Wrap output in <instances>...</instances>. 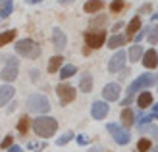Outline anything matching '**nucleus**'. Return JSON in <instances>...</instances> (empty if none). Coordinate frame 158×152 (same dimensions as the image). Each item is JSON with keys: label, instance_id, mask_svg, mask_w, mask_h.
Returning <instances> with one entry per match:
<instances>
[{"label": "nucleus", "instance_id": "obj_1", "mask_svg": "<svg viewBox=\"0 0 158 152\" xmlns=\"http://www.w3.org/2000/svg\"><path fill=\"white\" fill-rule=\"evenodd\" d=\"M154 83H158V77H154L152 73H143V75H139V77L135 79V81H133V83L129 85V89H127V98H125V100L122 102V108L129 106L131 100H133V97L137 94V91L148 89V87H152Z\"/></svg>", "mask_w": 158, "mask_h": 152}, {"label": "nucleus", "instance_id": "obj_2", "mask_svg": "<svg viewBox=\"0 0 158 152\" xmlns=\"http://www.w3.org/2000/svg\"><path fill=\"white\" fill-rule=\"evenodd\" d=\"M58 129V121L54 117H46V116H39L35 121H33V131L43 139H48L52 137Z\"/></svg>", "mask_w": 158, "mask_h": 152}, {"label": "nucleus", "instance_id": "obj_3", "mask_svg": "<svg viewBox=\"0 0 158 152\" xmlns=\"http://www.w3.org/2000/svg\"><path fill=\"white\" fill-rule=\"evenodd\" d=\"M14 48L19 56H25V58H39V56H41L39 44L35 41H31V39H21V41L15 43Z\"/></svg>", "mask_w": 158, "mask_h": 152}, {"label": "nucleus", "instance_id": "obj_4", "mask_svg": "<svg viewBox=\"0 0 158 152\" xmlns=\"http://www.w3.org/2000/svg\"><path fill=\"white\" fill-rule=\"evenodd\" d=\"M27 108L35 114H43V112H48L50 110V102L44 94H31L27 98Z\"/></svg>", "mask_w": 158, "mask_h": 152}, {"label": "nucleus", "instance_id": "obj_5", "mask_svg": "<svg viewBox=\"0 0 158 152\" xmlns=\"http://www.w3.org/2000/svg\"><path fill=\"white\" fill-rule=\"evenodd\" d=\"M106 129H108V133L112 135V139L118 142V145H127L129 139H131L129 131L123 129V125H120V123H108Z\"/></svg>", "mask_w": 158, "mask_h": 152}, {"label": "nucleus", "instance_id": "obj_6", "mask_svg": "<svg viewBox=\"0 0 158 152\" xmlns=\"http://www.w3.org/2000/svg\"><path fill=\"white\" fill-rule=\"evenodd\" d=\"M85 43H87L89 48H100V46H104V43H106V33L102 29L87 31L85 33Z\"/></svg>", "mask_w": 158, "mask_h": 152}, {"label": "nucleus", "instance_id": "obj_7", "mask_svg": "<svg viewBox=\"0 0 158 152\" xmlns=\"http://www.w3.org/2000/svg\"><path fill=\"white\" fill-rule=\"evenodd\" d=\"M18 71H19L18 60H15V58H8V60H6L4 69L0 71V77H2L4 81H14V79L18 77Z\"/></svg>", "mask_w": 158, "mask_h": 152}, {"label": "nucleus", "instance_id": "obj_8", "mask_svg": "<svg viewBox=\"0 0 158 152\" xmlns=\"http://www.w3.org/2000/svg\"><path fill=\"white\" fill-rule=\"evenodd\" d=\"M56 92H58L60 104H69V102H73V98H75V89L72 85H58Z\"/></svg>", "mask_w": 158, "mask_h": 152}, {"label": "nucleus", "instance_id": "obj_9", "mask_svg": "<svg viewBox=\"0 0 158 152\" xmlns=\"http://www.w3.org/2000/svg\"><path fill=\"white\" fill-rule=\"evenodd\" d=\"M125 52L122 50V52H116L112 58L108 60V71L110 73H116V71H120V69H123V64H125Z\"/></svg>", "mask_w": 158, "mask_h": 152}, {"label": "nucleus", "instance_id": "obj_10", "mask_svg": "<svg viewBox=\"0 0 158 152\" xmlns=\"http://www.w3.org/2000/svg\"><path fill=\"white\" fill-rule=\"evenodd\" d=\"M102 97H104L108 102H114L120 98V85L118 83H108L104 89H102Z\"/></svg>", "mask_w": 158, "mask_h": 152}, {"label": "nucleus", "instance_id": "obj_11", "mask_svg": "<svg viewBox=\"0 0 158 152\" xmlns=\"http://www.w3.org/2000/svg\"><path fill=\"white\" fill-rule=\"evenodd\" d=\"M52 43H54V48H56L58 52H62L66 48V44H68V39H66V35H64V31L62 29H54L52 31Z\"/></svg>", "mask_w": 158, "mask_h": 152}, {"label": "nucleus", "instance_id": "obj_12", "mask_svg": "<svg viewBox=\"0 0 158 152\" xmlns=\"http://www.w3.org/2000/svg\"><path fill=\"white\" fill-rule=\"evenodd\" d=\"M108 104L106 102H94L93 104V108H91V114H93V117L94 119H104L106 116H108Z\"/></svg>", "mask_w": 158, "mask_h": 152}, {"label": "nucleus", "instance_id": "obj_13", "mask_svg": "<svg viewBox=\"0 0 158 152\" xmlns=\"http://www.w3.org/2000/svg\"><path fill=\"white\" fill-rule=\"evenodd\" d=\"M143 66L148 68V69H154L158 66V52H154V48L152 50H147L143 54Z\"/></svg>", "mask_w": 158, "mask_h": 152}, {"label": "nucleus", "instance_id": "obj_14", "mask_svg": "<svg viewBox=\"0 0 158 152\" xmlns=\"http://www.w3.org/2000/svg\"><path fill=\"white\" fill-rule=\"evenodd\" d=\"M79 89H81V92H91L93 91V75L89 71H85L81 75V79H79Z\"/></svg>", "mask_w": 158, "mask_h": 152}, {"label": "nucleus", "instance_id": "obj_15", "mask_svg": "<svg viewBox=\"0 0 158 152\" xmlns=\"http://www.w3.org/2000/svg\"><path fill=\"white\" fill-rule=\"evenodd\" d=\"M14 87H10V85H2L0 87V106H4L6 102H10L12 98H14Z\"/></svg>", "mask_w": 158, "mask_h": 152}, {"label": "nucleus", "instance_id": "obj_16", "mask_svg": "<svg viewBox=\"0 0 158 152\" xmlns=\"http://www.w3.org/2000/svg\"><path fill=\"white\" fill-rule=\"evenodd\" d=\"M122 123H123V127H131L135 123V112L131 108H127V106L122 110Z\"/></svg>", "mask_w": 158, "mask_h": 152}, {"label": "nucleus", "instance_id": "obj_17", "mask_svg": "<svg viewBox=\"0 0 158 152\" xmlns=\"http://www.w3.org/2000/svg\"><path fill=\"white\" fill-rule=\"evenodd\" d=\"M139 27H141V15L137 14L135 18L127 23V39H133V37H135L137 31H139Z\"/></svg>", "mask_w": 158, "mask_h": 152}, {"label": "nucleus", "instance_id": "obj_18", "mask_svg": "<svg viewBox=\"0 0 158 152\" xmlns=\"http://www.w3.org/2000/svg\"><path fill=\"white\" fill-rule=\"evenodd\" d=\"M102 8H104V2H102V0H87L85 6H83V10L87 14H94V12L102 10Z\"/></svg>", "mask_w": 158, "mask_h": 152}, {"label": "nucleus", "instance_id": "obj_19", "mask_svg": "<svg viewBox=\"0 0 158 152\" xmlns=\"http://www.w3.org/2000/svg\"><path fill=\"white\" fill-rule=\"evenodd\" d=\"M151 104H152V94H151V92H141V94H139V98H137V106H139V110L148 108Z\"/></svg>", "mask_w": 158, "mask_h": 152}, {"label": "nucleus", "instance_id": "obj_20", "mask_svg": "<svg viewBox=\"0 0 158 152\" xmlns=\"http://www.w3.org/2000/svg\"><path fill=\"white\" fill-rule=\"evenodd\" d=\"M14 12V2L12 0H0V18H8Z\"/></svg>", "mask_w": 158, "mask_h": 152}, {"label": "nucleus", "instance_id": "obj_21", "mask_svg": "<svg viewBox=\"0 0 158 152\" xmlns=\"http://www.w3.org/2000/svg\"><path fill=\"white\" fill-rule=\"evenodd\" d=\"M127 43V37H122V35H114L108 39V48H120Z\"/></svg>", "mask_w": 158, "mask_h": 152}, {"label": "nucleus", "instance_id": "obj_22", "mask_svg": "<svg viewBox=\"0 0 158 152\" xmlns=\"http://www.w3.org/2000/svg\"><path fill=\"white\" fill-rule=\"evenodd\" d=\"M62 62H64L62 56H52L48 62V73H56L58 69H62Z\"/></svg>", "mask_w": 158, "mask_h": 152}, {"label": "nucleus", "instance_id": "obj_23", "mask_svg": "<svg viewBox=\"0 0 158 152\" xmlns=\"http://www.w3.org/2000/svg\"><path fill=\"white\" fill-rule=\"evenodd\" d=\"M139 58H143V46L135 44V46H131V50H129V60L131 62H139Z\"/></svg>", "mask_w": 158, "mask_h": 152}, {"label": "nucleus", "instance_id": "obj_24", "mask_svg": "<svg viewBox=\"0 0 158 152\" xmlns=\"http://www.w3.org/2000/svg\"><path fill=\"white\" fill-rule=\"evenodd\" d=\"M14 39H15V31H14V29L0 33V46H4V44H8V43H12Z\"/></svg>", "mask_w": 158, "mask_h": 152}, {"label": "nucleus", "instance_id": "obj_25", "mask_svg": "<svg viewBox=\"0 0 158 152\" xmlns=\"http://www.w3.org/2000/svg\"><path fill=\"white\" fill-rule=\"evenodd\" d=\"M75 71H77L75 66H62V69H60V77H62V79H68V77L75 75Z\"/></svg>", "mask_w": 158, "mask_h": 152}, {"label": "nucleus", "instance_id": "obj_26", "mask_svg": "<svg viewBox=\"0 0 158 152\" xmlns=\"http://www.w3.org/2000/svg\"><path fill=\"white\" fill-rule=\"evenodd\" d=\"M108 23V15H97V18H93L89 25L91 27H104Z\"/></svg>", "mask_w": 158, "mask_h": 152}, {"label": "nucleus", "instance_id": "obj_27", "mask_svg": "<svg viewBox=\"0 0 158 152\" xmlns=\"http://www.w3.org/2000/svg\"><path fill=\"white\" fill-rule=\"evenodd\" d=\"M151 148H152L151 139H141V141H139V145H137V152H148Z\"/></svg>", "mask_w": 158, "mask_h": 152}, {"label": "nucleus", "instance_id": "obj_28", "mask_svg": "<svg viewBox=\"0 0 158 152\" xmlns=\"http://www.w3.org/2000/svg\"><path fill=\"white\" fill-rule=\"evenodd\" d=\"M148 43H151V44L158 43V25H151V27H148Z\"/></svg>", "mask_w": 158, "mask_h": 152}, {"label": "nucleus", "instance_id": "obj_29", "mask_svg": "<svg viewBox=\"0 0 158 152\" xmlns=\"http://www.w3.org/2000/svg\"><path fill=\"white\" fill-rule=\"evenodd\" d=\"M18 131H19L21 135H25V133L29 131V117H27V116H23V117L19 119V123H18Z\"/></svg>", "mask_w": 158, "mask_h": 152}, {"label": "nucleus", "instance_id": "obj_30", "mask_svg": "<svg viewBox=\"0 0 158 152\" xmlns=\"http://www.w3.org/2000/svg\"><path fill=\"white\" fill-rule=\"evenodd\" d=\"M152 117H154V116H143V117H141L139 123H137V125H139V131H147V129H148V123L152 121Z\"/></svg>", "mask_w": 158, "mask_h": 152}, {"label": "nucleus", "instance_id": "obj_31", "mask_svg": "<svg viewBox=\"0 0 158 152\" xmlns=\"http://www.w3.org/2000/svg\"><path fill=\"white\" fill-rule=\"evenodd\" d=\"M72 139H73V133H72V131H68V133H64V135H62V137L56 141V145H58V146H64V145H68V142L72 141Z\"/></svg>", "mask_w": 158, "mask_h": 152}, {"label": "nucleus", "instance_id": "obj_32", "mask_svg": "<svg viewBox=\"0 0 158 152\" xmlns=\"http://www.w3.org/2000/svg\"><path fill=\"white\" fill-rule=\"evenodd\" d=\"M110 10H112L114 14L122 12V10H123V0H114V2L110 4Z\"/></svg>", "mask_w": 158, "mask_h": 152}, {"label": "nucleus", "instance_id": "obj_33", "mask_svg": "<svg viewBox=\"0 0 158 152\" xmlns=\"http://www.w3.org/2000/svg\"><path fill=\"white\" fill-rule=\"evenodd\" d=\"M14 145V137L12 135H8V137H4V141L0 142V148H10Z\"/></svg>", "mask_w": 158, "mask_h": 152}, {"label": "nucleus", "instance_id": "obj_34", "mask_svg": "<svg viewBox=\"0 0 158 152\" xmlns=\"http://www.w3.org/2000/svg\"><path fill=\"white\" fill-rule=\"evenodd\" d=\"M77 142H79V145H87V142H89V137H87V135H79Z\"/></svg>", "mask_w": 158, "mask_h": 152}, {"label": "nucleus", "instance_id": "obj_35", "mask_svg": "<svg viewBox=\"0 0 158 152\" xmlns=\"http://www.w3.org/2000/svg\"><path fill=\"white\" fill-rule=\"evenodd\" d=\"M8 152H23V150H21V146H18V145H12L10 148H8Z\"/></svg>", "mask_w": 158, "mask_h": 152}, {"label": "nucleus", "instance_id": "obj_36", "mask_svg": "<svg viewBox=\"0 0 158 152\" xmlns=\"http://www.w3.org/2000/svg\"><path fill=\"white\" fill-rule=\"evenodd\" d=\"M148 10H151V6H148V4H145V6H143V8H141V10H139V15L143 14V12H148Z\"/></svg>", "mask_w": 158, "mask_h": 152}, {"label": "nucleus", "instance_id": "obj_37", "mask_svg": "<svg viewBox=\"0 0 158 152\" xmlns=\"http://www.w3.org/2000/svg\"><path fill=\"white\" fill-rule=\"evenodd\" d=\"M122 27H123V23H122V21H120V23H116V25H114V31H120Z\"/></svg>", "mask_w": 158, "mask_h": 152}, {"label": "nucleus", "instance_id": "obj_38", "mask_svg": "<svg viewBox=\"0 0 158 152\" xmlns=\"http://www.w3.org/2000/svg\"><path fill=\"white\" fill-rule=\"evenodd\" d=\"M152 137L158 139V127H152Z\"/></svg>", "mask_w": 158, "mask_h": 152}, {"label": "nucleus", "instance_id": "obj_39", "mask_svg": "<svg viewBox=\"0 0 158 152\" xmlns=\"http://www.w3.org/2000/svg\"><path fill=\"white\" fill-rule=\"evenodd\" d=\"M60 4H69V2H73V0H58Z\"/></svg>", "mask_w": 158, "mask_h": 152}, {"label": "nucleus", "instance_id": "obj_40", "mask_svg": "<svg viewBox=\"0 0 158 152\" xmlns=\"http://www.w3.org/2000/svg\"><path fill=\"white\" fill-rule=\"evenodd\" d=\"M27 2H29V4H39L41 0H27Z\"/></svg>", "mask_w": 158, "mask_h": 152}, {"label": "nucleus", "instance_id": "obj_41", "mask_svg": "<svg viewBox=\"0 0 158 152\" xmlns=\"http://www.w3.org/2000/svg\"><path fill=\"white\" fill-rule=\"evenodd\" d=\"M152 110H154V116H156V114H158V102L154 104V108H152Z\"/></svg>", "mask_w": 158, "mask_h": 152}, {"label": "nucleus", "instance_id": "obj_42", "mask_svg": "<svg viewBox=\"0 0 158 152\" xmlns=\"http://www.w3.org/2000/svg\"><path fill=\"white\" fill-rule=\"evenodd\" d=\"M151 19H152V23H154V21H158V14H154V15H152Z\"/></svg>", "mask_w": 158, "mask_h": 152}, {"label": "nucleus", "instance_id": "obj_43", "mask_svg": "<svg viewBox=\"0 0 158 152\" xmlns=\"http://www.w3.org/2000/svg\"><path fill=\"white\" fill-rule=\"evenodd\" d=\"M151 152H158V146H156V148H154V150H151Z\"/></svg>", "mask_w": 158, "mask_h": 152}, {"label": "nucleus", "instance_id": "obj_44", "mask_svg": "<svg viewBox=\"0 0 158 152\" xmlns=\"http://www.w3.org/2000/svg\"><path fill=\"white\" fill-rule=\"evenodd\" d=\"M89 152H97V150H94V148H93V150H89Z\"/></svg>", "mask_w": 158, "mask_h": 152}]
</instances>
